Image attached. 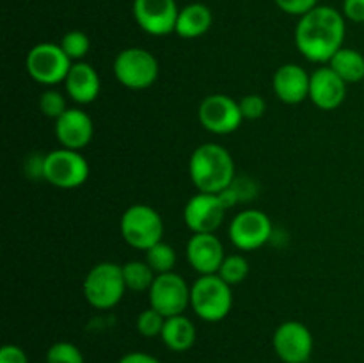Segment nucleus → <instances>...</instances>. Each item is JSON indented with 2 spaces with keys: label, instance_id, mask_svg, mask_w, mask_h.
<instances>
[{
  "label": "nucleus",
  "instance_id": "f257e3e1",
  "mask_svg": "<svg viewBox=\"0 0 364 363\" xmlns=\"http://www.w3.org/2000/svg\"><path fill=\"white\" fill-rule=\"evenodd\" d=\"M347 23L341 11L331 6H316L299 18L295 27V46L302 57L316 64H327L343 48Z\"/></svg>",
  "mask_w": 364,
  "mask_h": 363
},
{
  "label": "nucleus",
  "instance_id": "f03ea898",
  "mask_svg": "<svg viewBox=\"0 0 364 363\" xmlns=\"http://www.w3.org/2000/svg\"><path fill=\"white\" fill-rule=\"evenodd\" d=\"M188 177L198 192L220 194L237 180L235 160L223 144L205 142L188 159Z\"/></svg>",
  "mask_w": 364,
  "mask_h": 363
},
{
  "label": "nucleus",
  "instance_id": "7ed1b4c3",
  "mask_svg": "<svg viewBox=\"0 0 364 363\" xmlns=\"http://www.w3.org/2000/svg\"><path fill=\"white\" fill-rule=\"evenodd\" d=\"M219 274L199 276L191 285V308L205 322H220L233 308V290Z\"/></svg>",
  "mask_w": 364,
  "mask_h": 363
},
{
  "label": "nucleus",
  "instance_id": "20e7f679",
  "mask_svg": "<svg viewBox=\"0 0 364 363\" xmlns=\"http://www.w3.org/2000/svg\"><path fill=\"white\" fill-rule=\"evenodd\" d=\"M127 292L123 267L114 262H100L89 269L84 280V298L92 308L110 310L119 305Z\"/></svg>",
  "mask_w": 364,
  "mask_h": 363
},
{
  "label": "nucleus",
  "instance_id": "39448f33",
  "mask_svg": "<svg viewBox=\"0 0 364 363\" xmlns=\"http://www.w3.org/2000/svg\"><path fill=\"white\" fill-rule=\"evenodd\" d=\"M121 237L130 248L148 251L164 237L162 216L153 206L137 203L128 206L119 221Z\"/></svg>",
  "mask_w": 364,
  "mask_h": 363
},
{
  "label": "nucleus",
  "instance_id": "423d86ee",
  "mask_svg": "<svg viewBox=\"0 0 364 363\" xmlns=\"http://www.w3.org/2000/svg\"><path fill=\"white\" fill-rule=\"evenodd\" d=\"M112 70L117 82L132 91L151 88L160 73L156 57L149 50L139 48V46L121 50L114 59Z\"/></svg>",
  "mask_w": 364,
  "mask_h": 363
},
{
  "label": "nucleus",
  "instance_id": "0eeeda50",
  "mask_svg": "<svg viewBox=\"0 0 364 363\" xmlns=\"http://www.w3.org/2000/svg\"><path fill=\"white\" fill-rule=\"evenodd\" d=\"M71 64L73 60L64 53L60 45L48 41L32 46L25 59V68L32 80L48 88H53L60 82L64 84Z\"/></svg>",
  "mask_w": 364,
  "mask_h": 363
},
{
  "label": "nucleus",
  "instance_id": "6e6552de",
  "mask_svg": "<svg viewBox=\"0 0 364 363\" xmlns=\"http://www.w3.org/2000/svg\"><path fill=\"white\" fill-rule=\"evenodd\" d=\"M89 178V162L80 152L60 146L45 155L43 180L57 189H77Z\"/></svg>",
  "mask_w": 364,
  "mask_h": 363
},
{
  "label": "nucleus",
  "instance_id": "1a4fd4ad",
  "mask_svg": "<svg viewBox=\"0 0 364 363\" xmlns=\"http://www.w3.org/2000/svg\"><path fill=\"white\" fill-rule=\"evenodd\" d=\"M149 306L164 317L183 315L191 306V287L178 273L156 274L151 288L148 290Z\"/></svg>",
  "mask_w": 364,
  "mask_h": 363
},
{
  "label": "nucleus",
  "instance_id": "9d476101",
  "mask_svg": "<svg viewBox=\"0 0 364 363\" xmlns=\"http://www.w3.org/2000/svg\"><path fill=\"white\" fill-rule=\"evenodd\" d=\"M230 241L240 251H255L272 238V221L262 210H242L230 223Z\"/></svg>",
  "mask_w": 364,
  "mask_h": 363
},
{
  "label": "nucleus",
  "instance_id": "9b49d317",
  "mask_svg": "<svg viewBox=\"0 0 364 363\" xmlns=\"http://www.w3.org/2000/svg\"><path fill=\"white\" fill-rule=\"evenodd\" d=\"M198 117L203 128L215 135L233 134L240 128L242 120H244L237 100L228 95H220V93L206 96L199 103Z\"/></svg>",
  "mask_w": 364,
  "mask_h": 363
},
{
  "label": "nucleus",
  "instance_id": "f8f14e48",
  "mask_svg": "<svg viewBox=\"0 0 364 363\" xmlns=\"http://www.w3.org/2000/svg\"><path fill=\"white\" fill-rule=\"evenodd\" d=\"M274 351L283 363H308L313 354L315 340L306 324L287 320L274 331Z\"/></svg>",
  "mask_w": 364,
  "mask_h": 363
},
{
  "label": "nucleus",
  "instance_id": "ddd939ff",
  "mask_svg": "<svg viewBox=\"0 0 364 363\" xmlns=\"http://www.w3.org/2000/svg\"><path fill=\"white\" fill-rule=\"evenodd\" d=\"M132 11L142 32L162 38L173 34L176 28L180 7L176 0H134Z\"/></svg>",
  "mask_w": 364,
  "mask_h": 363
},
{
  "label": "nucleus",
  "instance_id": "4468645a",
  "mask_svg": "<svg viewBox=\"0 0 364 363\" xmlns=\"http://www.w3.org/2000/svg\"><path fill=\"white\" fill-rule=\"evenodd\" d=\"M228 206L219 194L198 192L183 209V221L192 233H215L224 223Z\"/></svg>",
  "mask_w": 364,
  "mask_h": 363
},
{
  "label": "nucleus",
  "instance_id": "2eb2a0df",
  "mask_svg": "<svg viewBox=\"0 0 364 363\" xmlns=\"http://www.w3.org/2000/svg\"><path fill=\"white\" fill-rule=\"evenodd\" d=\"M226 253L220 238L215 233H192L187 242L188 265L199 274H217L223 265Z\"/></svg>",
  "mask_w": 364,
  "mask_h": 363
},
{
  "label": "nucleus",
  "instance_id": "dca6fc26",
  "mask_svg": "<svg viewBox=\"0 0 364 363\" xmlns=\"http://www.w3.org/2000/svg\"><path fill=\"white\" fill-rule=\"evenodd\" d=\"M347 82L326 64L311 73L309 100L320 110H336L347 98Z\"/></svg>",
  "mask_w": 364,
  "mask_h": 363
},
{
  "label": "nucleus",
  "instance_id": "f3484780",
  "mask_svg": "<svg viewBox=\"0 0 364 363\" xmlns=\"http://www.w3.org/2000/svg\"><path fill=\"white\" fill-rule=\"evenodd\" d=\"M95 135V125L85 110L71 107L59 120H55V137L63 148L80 152Z\"/></svg>",
  "mask_w": 364,
  "mask_h": 363
},
{
  "label": "nucleus",
  "instance_id": "a211bd4d",
  "mask_svg": "<svg viewBox=\"0 0 364 363\" xmlns=\"http://www.w3.org/2000/svg\"><path fill=\"white\" fill-rule=\"evenodd\" d=\"M309 80L311 73L295 63H287L279 66L274 73L272 88L277 100L288 105H297L309 98Z\"/></svg>",
  "mask_w": 364,
  "mask_h": 363
},
{
  "label": "nucleus",
  "instance_id": "6ab92c4d",
  "mask_svg": "<svg viewBox=\"0 0 364 363\" xmlns=\"http://www.w3.org/2000/svg\"><path fill=\"white\" fill-rule=\"evenodd\" d=\"M66 95L73 100L75 103L80 105H89L95 102L102 91V80L95 68L89 63L78 60L73 63L70 68L66 80H64Z\"/></svg>",
  "mask_w": 364,
  "mask_h": 363
},
{
  "label": "nucleus",
  "instance_id": "aec40b11",
  "mask_svg": "<svg viewBox=\"0 0 364 363\" xmlns=\"http://www.w3.org/2000/svg\"><path fill=\"white\" fill-rule=\"evenodd\" d=\"M213 25V13L206 4L192 2L181 7L178 13L174 34L183 39H196L205 36Z\"/></svg>",
  "mask_w": 364,
  "mask_h": 363
},
{
  "label": "nucleus",
  "instance_id": "412c9836",
  "mask_svg": "<svg viewBox=\"0 0 364 363\" xmlns=\"http://www.w3.org/2000/svg\"><path fill=\"white\" fill-rule=\"evenodd\" d=\"M160 338L171 351L185 352L196 344L198 331H196L194 322L183 313V315L167 317Z\"/></svg>",
  "mask_w": 364,
  "mask_h": 363
},
{
  "label": "nucleus",
  "instance_id": "4be33fe9",
  "mask_svg": "<svg viewBox=\"0 0 364 363\" xmlns=\"http://www.w3.org/2000/svg\"><path fill=\"white\" fill-rule=\"evenodd\" d=\"M327 66L333 68L347 84H358L364 78V56L359 50L343 46L334 53Z\"/></svg>",
  "mask_w": 364,
  "mask_h": 363
},
{
  "label": "nucleus",
  "instance_id": "5701e85b",
  "mask_svg": "<svg viewBox=\"0 0 364 363\" xmlns=\"http://www.w3.org/2000/svg\"><path fill=\"white\" fill-rule=\"evenodd\" d=\"M123 276L128 290L148 292L155 281L156 274L146 260H130L123 263Z\"/></svg>",
  "mask_w": 364,
  "mask_h": 363
},
{
  "label": "nucleus",
  "instance_id": "b1692460",
  "mask_svg": "<svg viewBox=\"0 0 364 363\" xmlns=\"http://www.w3.org/2000/svg\"><path fill=\"white\" fill-rule=\"evenodd\" d=\"M146 253V262L148 265L155 270V274H166L173 273L174 265H176V251H174L173 246H169L167 242L160 241L159 244L151 246Z\"/></svg>",
  "mask_w": 364,
  "mask_h": 363
},
{
  "label": "nucleus",
  "instance_id": "393cba45",
  "mask_svg": "<svg viewBox=\"0 0 364 363\" xmlns=\"http://www.w3.org/2000/svg\"><path fill=\"white\" fill-rule=\"evenodd\" d=\"M217 274H219L228 285H231V287L244 283L249 276L247 258L242 255H226V258H224L223 265H220L219 273Z\"/></svg>",
  "mask_w": 364,
  "mask_h": 363
},
{
  "label": "nucleus",
  "instance_id": "a878e982",
  "mask_svg": "<svg viewBox=\"0 0 364 363\" xmlns=\"http://www.w3.org/2000/svg\"><path fill=\"white\" fill-rule=\"evenodd\" d=\"M59 45L60 48L64 50V53H66L73 63H78V60H82L89 53L91 39H89V36L85 34V32L70 31L63 36Z\"/></svg>",
  "mask_w": 364,
  "mask_h": 363
},
{
  "label": "nucleus",
  "instance_id": "bb28decb",
  "mask_svg": "<svg viewBox=\"0 0 364 363\" xmlns=\"http://www.w3.org/2000/svg\"><path fill=\"white\" fill-rule=\"evenodd\" d=\"M46 363H85L80 349L71 342H55L46 351Z\"/></svg>",
  "mask_w": 364,
  "mask_h": 363
},
{
  "label": "nucleus",
  "instance_id": "cd10ccee",
  "mask_svg": "<svg viewBox=\"0 0 364 363\" xmlns=\"http://www.w3.org/2000/svg\"><path fill=\"white\" fill-rule=\"evenodd\" d=\"M164 324H166V317L149 306L148 310H142V312L139 313L135 326H137V331L142 337L156 338L162 335Z\"/></svg>",
  "mask_w": 364,
  "mask_h": 363
},
{
  "label": "nucleus",
  "instance_id": "c85d7f7f",
  "mask_svg": "<svg viewBox=\"0 0 364 363\" xmlns=\"http://www.w3.org/2000/svg\"><path fill=\"white\" fill-rule=\"evenodd\" d=\"M39 109L50 120H59L70 107H68L66 96L57 89H48L39 98Z\"/></svg>",
  "mask_w": 364,
  "mask_h": 363
},
{
  "label": "nucleus",
  "instance_id": "c756f323",
  "mask_svg": "<svg viewBox=\"0 0 364 363\" xmlns=\"http://www.w3.org/2000/svg\"><path fill=\"white\" fill-rule=\"evenodd\" d=\"M238 105L244 120H259L267 110V102L262 95H245Z\"/></svg>",
  "mask_w": 364,
  "mask_h": 363
},
{
  "label": "nucleus",
  "instance_id": "7c9ffc66",
  "mask_svg": "<svg viewBox=\"0 0 364 363\" xmlns=\"http://www.w3.org/2000/svg\"><path fill=\"white\" fill-rule=\"evenodd\" d=\"M277 7L283 13L291 14V16H304L306 13L315 9L318 6V0H274Z\"/></svg>",
  "mask_w": 364,
  "mask_h": 363
},
{
  "label": "nucleus",
  "instance_id": "2f4dec72",
  "mask_svg": "<svg viewBox=\"0 0 364 363\" xmlns=\"http://www.w3.org/2000/svg\"><path fill=\"white\" fill-rule=\"evenodd\" d=\"M0 363H28V356L18 345L7 344L0 349Z\"/></svg>",
  "mask_w": 364,
  "mask_h": 363
},
{
  "label": "nucleus",
  "instance_id": "473e14b6",
  "mask_svg": "<svg viewBox=\"0 0 364 363\" xmlns=\"http://www.w3.org/2000/svg\"><path fill=\"white\" fill-rule=\"evenodd\" d=\"M343 16L354 23H364V0H343Z\"/></svg>",
  "mask_w": 364,
  "mask_h": 363
},
{
  "label": "nucleus",
  "instance_id": "72a5a7b5",
  "mask_svg": "<svg viewBox=\"0 0 364 363\" xmlns=\"http://www.w3.org/2000/svg\"><path fill=\"white\" fill-rule=\"evenodd\" d=\"M43 167H45V155L34 153V155L27 159V174L32 180L43 178Z\"/></svg>",
  "mask_w": 364,
  "mask_h": 363
},
{
  "label": "nucleus",
  "instance_id": "f704fd0d",
  "mask_svg": "<svg viewBox=\"0 0 364 363\" xmlns=\"http://www.w3.org/2000/svg\"><path fill=\"white\" fill-rule=\"evenodd\" d=\"M117 363H162V362H160L159 358H155V356L148 354V352L134 351L124 354Z\"/></svg>",
  "mask_w": 364,
  "mask_h": 363
}]
</instances>
